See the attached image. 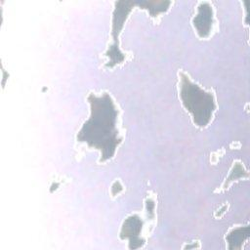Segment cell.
Instances as JSON below:
<instances>
[{
    "label": "cell",
    "instance_id": "cell-2",
    "mask_svg": "<svg viewBox=\"0 0 250 250\" xmlns=\"http://www.w3.org/2000/svg\"><path fill=\"white\" fill-rule=\"evenodd\" d=\"M180 93L183 104L192 115L194 122L198 126L207 125L215 108L213 96L192 83L184 74H182Z\"/></svg>",
    "mask_w": 250,
    "mask_h": 250
},
{
    "label": "cell",
    "instance_id": "cell-5",
    "mask_svg": "<svg viewBox=\"0 0 250 250\" xmlns=\"http://www.w3.org/2000/svg\"><path fill=\"white\" fill-rule=\"evenodd\" d=\"M248 235V228H238L234 230H232L227 237L229 244V248H239L242 241H244V239L247 237Z\"/></svg>",
    "mask_w": 250,
    "mask_h": 250
},
{
    "label": "cell",
    "instance_id": "cell-3",
    "mask_svg": "<svg viewBox=\"0 0 250 250\" xmlns=\"http://www.w3.org/2000/svg\"><path fill=\"white\" fill-rule=\"evenodd\" d=\"M142 229V222L139 217L131 216L129 217L122 227L121 237L128 238L130 240V248H138L142 246L143 242L139 238V233Z\"/></svg>",
    "mask_w": 250,
    "mask_h": 250
},
{
    "label": "cell",
    "instance_id": "cell-1",
    "mask_svg": "<svg viewBox=\"0 0 250 250\" xmlns=\"http://www.w3.org/2000/svg\"><path fill=\"white\" fill-rule=\"evenodd\" d=\"M91 116L78 133V140L101 150L103 160L110 158L120 139L116 130L117 111L107 94L90 95Z\"/></svg>",
    "mask_w": 250,
    "mask_h": 250
},
{
    "label": "cell",
    "instance_id": "cell-4",
    "mask_svg": "<svg viewBox=\"0 0 250 250\" xmlns=\"http://www.w3.org/2000/svg\"><path fill=\"white\" fill-rule=\"evenodd\" d=\"M194 26L201 36L209 33L212 24V10L207 4H202L198 9V14L194 18Z\"/></svg>",
    "mask_w": 250,
    "mask_h": 250
}]
</instances>
